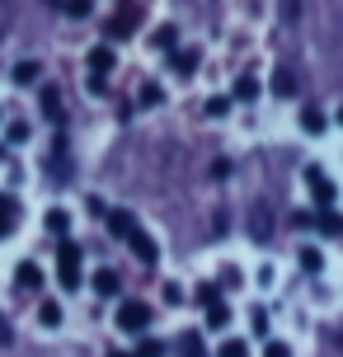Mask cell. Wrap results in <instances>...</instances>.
<instances>
[{
  "label": "cell",
  "mask_w": 343,
  "mask_h": 357,
  "mask_svg": "<svg viewBox=\"0 0 343 357\" xmlns=\"http://www.w3.org/2000/svg\"><path fill=\"white\" fill-rule=\"evenodd\" d=\"M80 264H85L80 245L61 240V250H56V278H61V287H66V291H80Z\"/></svg>",
  "instance_id": "6da1fadb"
},
{
  "label": "cell",
  "mask_w": 343,
  "mask_h": 357,
  "mask_svg": "<svg viewBox=\"0 0 343 357\" xmlns=\"http://www.w3.org/2000/svg\"><path fill=\"white\" fill-rule=\"evenodd\" d=\"M146 324H151V305L146 301L118 305V329H123V334H146Z\"/></svg>",
  "instance_id": "7a4b0ae2"
},
{
  "label": "cell",
  "mask_w": 343,
  "mask_h": 357,
  "mask_svg": "<svg viewBox=\"0 0 343 357\" xmlns=\"http://www.w3.org/2000/svg\"><path fill=\"white\" fill-rule=\"evenodd\" d=\"M306 183L315 188V202H320V212H329V207H334V197H339V188L329 183V174L320 169V165H306Z\"/></svg>",
  "instance_id": "3957f363"
},
{
  "label": "cell",
  "mask_w": 343,
  "mask_h": 357,
  "mask_svg": "<svg viewBox=\"0 0 343 357\" xmlns=\"http://www.w3.org/2000/svg\"><path fill=\"white\" fill-rule=\"evenodd\" d=\"M137 24H142V5H123V10L109 19V38H132Z\"/></svg>",
  "instance_id": "277c9868"
},
{
  "label": "cell",
  "mask_w": 343,
  "mask_h": 357,
  "mask_svg": "<svg viewBox=\"0 0 343 357\" xmlns=\"http://www.w3.org/2000/svg\"><path fill=\"white\" fill-rule=\"evenodd\" d=\"M127 245H132V254H137V259H142V264H160V245H155V240H151V235L142 231V226H137V231L127 235Z\"/></svg>",
  "instance_id": "5b68a950"
},
{
  "label": "cell",
  "mask_w": 343,
  "mask_h": 357,
  "mask_svg": "<svg viewBox=\"0 0 343 357\" xmlns=\"http://www.w3.org/2000/svg\"><path fill=\"white\" fill-rule=\"evenodd\" d=\"M38 108H43V118H47V123H66V113H61V94H56L52 85H43V94H38Z\"/></svg>",
  "instance_id": "8992f818"
},
{
  "label": "cell",
  "mask_w": 343,
  "mask_h": 357,
  "mask_svg": "<svg viewBox=\"0 0 343 357\" xmlns=\"http://www.w3.org/2000/svg\"><path fill=\"white\" fill-rule=\"evenodd\" d=\"M169 66H174V75H198L202 56L193 52V47H183V52H174V56H169Z\"/></svg>",
  "instance_id": "52a82bcc"
},
{
  "label": "cell",
  "mask_w": 343,
  "mask_h": 357,
  "mask_svg": "<svg viewBox=\"0 0 343 357\" xmlns=\"http://www.w3.org/2000/svg\"><path fill=\"white\" fill-rule=\"evenodd\" d=\"M273 94H277V99H291V94H296V71H291V66H282V71L273 75Z\"/></svg>",
  "instance_id": "ba28073f"
},
{
  "label": "cell",
  "mask_w": 343,
  "mask_h": 357,
  "mask_svg": "<svg viewBox=\"0 0 343 357\" xmlns=\"http://www.w3.org/2000/svg\"><path fill=\"white\" fill-rule=\"evenodd\" d=\"M113 61H118V56H113V47H94V52H90V71H94V75H104V80H109Z\"/></svg>",
  "instance_id": "9c48e42d"
},
{
  "label": "cell",
  "mask_w": 343,
  "mask_h": 357,
  "mask_svg": "<svg viewBox=\"0 0 343 357\" xmlns=\"http://www.w3.org/2000/svg\"><path fill=\"white\" fill-rule=\"evenodd\" d=\"M94 291L99 296H118V268H99L94 273Z\"/></svg>",
  "instance_id": "30bf717a"
},
{
  "label": "cell",
  "mask_w": 343,
  "mask_h": 357,
  "mask_svg": "<svg viewBox=\"0 0 343 357\" xmlns=\"http://www.w3.org/2000/svg\"><path fill=\"white\" fill-rule=\"evenodd\" d=\"M19 287H24V291H38V287H43V268L24 259V264H19Z\"/></svg>",
  "instance_id": "8fae6325"
},
{
  "label": "cell",
  "mask_w": 343,
  "mask_h": 357,
  "mask_svg": "<svg viewBox=\"0 0 343 357\" xmlns=\"http://www.w3.org/2000/svg\"><path fill=\"white\" fill-rule=\"evenodd\" d=\"M15 221H19V202L0 193V235H10V226H15Z\"/></svg>",
  "instance_id": "7c38bea8"
},
{
  "label": "cell",
  "mask_w": 343,
  "mask_h": 357,
  "mask_svg": "<svg viewBox=\"0 0 343 357\" xmlns=\"http://www.w3.org/2000/svg\"><path fill=\"white\" fill-rule=\"evenodd\" d=\"M174 38H179V29H174V24H160V29H155V38H151V47H160V52L174 56Z\"/></svg>",
  "instance_id": "4fadbf2b"
},
{
  "label": "cell",
  "mask_w": 343,
  "mask_h": 357,
  "mask_svg": "<svg viewBox=\"0 0 343 357\" xmlns=\"http://www.w3.org/2000/svg\"><path fill=\"white\" fill-rule=\"evenodd\" d=\"M231 99H240V104H254V99H259V80H254V75H240Z\"/></svg>",
  "instance_id": "5bb4252c"
},
{
  "label": "cell",
  "mask_w": 343,
  "mask_h": 357,
  "mask_svg": "<svg viewBox=\"0 0 343 357\" xmlns=\"http://www.w3.org/2000/svg\"><path fill=\"white\" fill-rule=\"evenodd\" d=\"M109 231H113V235H123V240H127V235L137 231V221H132V212H109Z\"/></svg>",
  "instance_id": "9a60e30c"
},
{
  "label": "cell",
  "mask_w": 343,
  "mask_h": 357,
  "mask_svg": "<svg viewBox=\"0 0 343 357\" xmlns=\"http://www.w3.org/2000/svg\"><path fill=\"white\" fill-rule=\"evenodd\" d=\"M38 324H43V329H56V324H61V305L43 301V305H38Z\"/></svg>",
  "instance_id": "2e32d148"
},
{
  "label": "cell",
  "mask_w": 343,
  "mask_h": 357,
  "mask_svg": "<svg viewBox=\"0 0 343 357\" xmlns=\"http://www.w3.org/2000/svg\"><path fill=\"white\" fill-rule=\"evenodd\" d=\"M315 226H320L325 235H343V216L334 212V207H329V212H320V216H315Z\"/></svg>",
  "instance_id": "e0dca14e"
},
{
  "label": "cell",
  "mask_w": 343,
  "mask_h": 357,
  "mask_svg": "<svg viewBox=\"0 0 343 357\" xmlns=\"http://www.w3.org/2000/svg\"><path fill=\"white\" fill-rule=\"evenodd\" d=\"M231 324V305H207V329H226Z\"/></svg>",
  "instance_id": "ac0fdd59"
},
{
  "label": "cell",
  "mask_w": 343,
  "mask_h": 357,
  "mask_svg": "<svg viewBox=\"0 0 343 357\" xmlns=\"http://www.w3.org/2000/svg\"><path fill=\"white\" fill-rule=\"evenodd\" d=\"M38 75H43V66H38V61H19V66H15V85H33Z\"/></svg>",
  "instance_id": "d6986e66"
},
{
  "label": "cell",
  "mask_w": 343,
  "mask_h": 357,
  "mask_svg": "<svg viewBox=\"0 0 343 357\" xmlns=\"http://www.w3.org/2000/svg\"><path fill=\"white\" fill-rule=\"evenodd\" d=\"M301 127H306L310 137H320V132H325V113H320V108H306V113H301Z\"/></svg>",
  "instance_id": "ffe728a7"
},
{
  "label": "cell",
  "mask_w": 343,
  "mask_h": 357,
  "mask_svg": "<svg viewBox=\"0 0 343 357\" xmlns=\"http://www.w3.org/2000/svg\"><path fill=\"white\" fill-rule=\"evenodd\" d=\"M47 231H52V235H66V231H71V216L61 212V207H52V212H47Z\"/></svg>",
  "instance_id": "44dd1931"
},
{
  "label": "cell",
  "mask_w": 343,
  "mask_h": 357,
  "mask_svg": "<svg viewBox=\"0 0 343 357\" xmlns=\"http://www.w3.org/2000/svg\"><path fill=\"white\" fill-rule=\"evenodd\" d=\"M301 268H306V273H320V268H325V254L320 250H301Z\"/></svg>",
  "instance_id": "7402d4cb"
},
{
  "label": "cell",
  "mask_w": 343,
  "mask_h": 357,
  "mask_svg": "<svg viewBox=\"0 0 343 357\" xmlns=\"http://www.w3.org/2000/svg\"><path fill=\"white\" fill-rule=\"evenodd\" d=\"M61 10H66L71 19H85V15L94 10V5H90V0H61Z\"/></svg>",
  "instance_id": "603a6c76"
},
{
  "label": "cell",
  "mask_w": 343,
  "mask_h": 357,
  "mask_svg": "<svg viewBox=\"0 0 343 357\" xmlns=\"http://www.w3.org/2000/svg\"><path fill=\"white\" fill-rule=\"evenodd\" d=\"M217 357H250V348H245L240 339H226V343L217 348Z\"/></svg>",
  "instance_id": "cb8c5ba5"
},
{
  "label": "cell",
  "mask_w": 343,
  "mask_h": 357,
  "mask_svg": "<svg viewBox=\"0 0 343 357\" xmlns=\"http://www.w3.org/2000/svg\"><path fill=\"white\" fill-rule=\"evenodd\" d=\"M226 113H231V99H226V94L207 99V118H226Z\"/></svg>",
  "instance_id": "d4e9b609"
},
{
  "label": "cell",
  "mask_w": 343,
  "mask_h": 357,
  "mask_svg": "<svg viewBox=\"0 0 343 357\" xmlns=\"http://www.w3.org/2000/svg\"><path fill=\"white\" fill-rule=\"evenodd\" d=\"M132 357H165V343L160 339H142V348H137Z\"/></svg>",
  "instance_id": "484cf974"
},
{
  "label": "cell",
  "mask_w": 343,
  "mask_h": 357,
  "mask_svg": "<svg viewBox=\"0 0 343 357\" xmlns=\"http://www.w3.org/2000/svg\"><path fill=\"white\" fill-rule=\"evenodd\" d=\"M165 94H160V85H142V94H137V104H146V108H155Z\"/></svg>",
  "instance_id": "4316f807"
},
{
  "label": "cell",
  "mask_w": 343,
  "mask_h": 357,
  "mask_svg": "<svg viewBox=\"0 0 343 357\" xmlns=\"http://www.w3.org/2000/svg\"><path fill=\"white\" fill-rule=\"evenodd\" d=\"M183 357H207V348H202L198 334H188V339H183Z\"/></svg>",
  "instance_id": "83f0119b"
},
{
  "label": "cell",
  "mask_w": 343,
  "mask_h": 357,
  "mask_svg": "<svg viewBox=\"0 0 343 357\" xmlns=\"http://www.w3.org/2000/svg\"><path fill=\"white\" fill-rule=\"evenodd\" d=\"M198 301H202V305H217V301H221L217 287H212V282H198Z\"/></svg>",
  "instance_id": "f1b7e54d"
},
{
  "label": "cell",
  "mask_w": 343,
  "mask_h": 357,
  "mask_svg": "<svg viewBox=\"0 0 343 357\" xmlns=\"http://www.w3.org/2000/svg\"><path fill=\"white\" fill-rule=\"evenodd\" d=\"M264 357H291V348H287V343H277V339H268V343H264Z\"/></svg>",
  "instance_id": "f546056e"
},
{
  "label": "cell",
  "mask_w": 343,
  "mask_h": 357,
  "mask_svg": "<svg viewBox=\"0 0 343 357\" xmlns=\"http://www.w3.org/2000/svg\"><path fill=\"white\" fill-rule=\"evenodd\" d=\"M250 324H254V334H268V310H254Z\"/></svg>",
  "instance_id": "4dcf8cb0"
},
{
  "label": "cell",
  "mask_w": 343,
  "mask_h": 357,
  "mask_svg": "<svg viewBox=\"0 0 343 357\" xmlns=\"http://www.w3.org/2000/svg\"><path fill=\"white\" fill-rule=\"evenodd\" d=\"M10 142H29V123H10Z\"/></svg>",
  "instance_id": "1f68e13d"
},
{
  "label": "cell",
  "mask_w": 343,
  "mask_h": 357,
  "mask_svg": "<svg viewBox=\"0 0 343 357\" xmlns=\"http://www.w3.org/2000/svg\"><path fill=\"white\" fill-rule=\"evenodd\" d=\"M90 94H109V80L104 75H90Z\"/></svg>",
  "instance_id": "d6a6232c"
},
{
  "label": "cell",
  "mask_w": 343,
  "mask_h": 357,
  "mask_svg": "<svg viewBox=\"0 0 343 357\" xmlns=\"http://www.w3.org/2000/svg\"><path fill=\"white\" fill-rule=\"evenodd\" d=\"M10 339H15V329H10V320L0 315V343H10Z\"/></svg>",
  "instance_id": "836d02e7"
},
{
  "label": "cell",
  "mask_w": 343,
  "mask_h": 357,
  "mask_svg": "<svg viewBox=\"0 0 343 357\" xmlns=\"http://www.w3.org/2000/svg\"><path fill=\"white\" fill-rule=\"evenodd\" d=\"M334 123H339V127H343V104H339V113H334Z\"/></svg>",
  "instance_id": "e575fe53"
},
{
  "label": "cell",
  "mask_w": 343,
  "mask_h": 357,
  "mask_svg": "<svg viewBox=\"0 0 343 357\" xmlns=\"http://www.w3.org/2000/svg\"><path fill=\"white\" fill-rule=\"evenodd\" d=\"M109 357H132V353H109Z\"/></svg>",
  "instance_id": "d590c367"
},
{
  "label": "cell",
  "mask_w": 343,
  "mask_h": 357,
  "mask_svg": "<svg viewBox=\"0 0 343 357\" xmlns=\"http://www.w3.org/2000/svg\"><path fill=\"white\" fill-rule=\"evenodd\" d=\"M47 5H61V0H47Z\"/></svg>",
  "instance_id": "8d00e7d4"
},
{
  "label": "cell",
  "mask_w": 343,
  "mask_h": 357,
  "mask_svg": "<svg viewBox=\"0 0 343 357\" xmlns=\"http://www.w3.org/2000/svg\"><path fill=\"white\" fill-rule=\"evenodd\" d=\"M0 155H5V146H0Z\"/></svg>",
  "instance_id": "74e56055"
},
{
  "label": "cell",
  "mask_w": 343,
  "mask_h": 357,
  "mask_svg": "<svg viewBox=\"0 0 343 357\" xmlns=\"http://www.w3.org/2000/svg\"><path fill=\"white\" fill-rule=\"evenodd\" d=\"M0 118H5V113H0Z\"/></svg>",
  "instance_id": "f35d334b"
}]
</instances>
